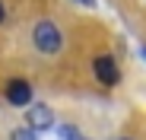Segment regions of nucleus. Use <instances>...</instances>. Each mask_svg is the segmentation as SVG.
<instances>
[{
    "label": "nucleus",
    "instance_id": "nucleus-2",
    "mask_svg": "<svg viewBox=\"0 0 146 140\" xmlns=\"http://www.w3.org/2000/svg\"><path fill=\"white\" fill-rule=\"evenodd\" d=\"M92 73H95V80H99L102 86H108V89L121 83V70H117V64H114L111 54H95L92 57Z\"/></svg>",
    "mask_w": 146,
    "mask_h": 140
},
{
    "label": "nucleus",
    "instance_id": "nucleus-10",
    "mask_svg": "<svg viewBox=\"0 0 146 140\" xmlns=\"http://www.w3.org/2000/svg\"><path fill=\"white\" fill-rule=\"evenodd\" d=\"M124 140H127V137H124Z\"/></svg>",
    "mask_w": 146,
    "mask_h": 140
},
{
    "label": "nucleus",
    "instance_id": "nucleus-9",
    "mask_svg": "<svg viewBox=\"0 0 146 140\" xmlns=\"http://www.w3.org/2000/svg\"><path fill=\"white\" fill-rule=\"evenodd\" d=\"M140 57H143V61H146V45H143V48H140Z\"/></svg>",
    "mask_w": 146,
    "mask_h": 140
},
{
    "label": "nucleus",
    "instance_id": "nucleus-5",
    "mask_svg": "<svg viewBox=\"0 0 146 140\" xmlns=\"http://www.w3.org/2000/svg\"><path fill=\"white\" fill-rule=\"evenodd\" d=\"M57 140H80V131L73 124H60L57 127Z\"/></svg>",
    "mask_w": 146,
    "mask_h": 140
},
{
    "label": "nucleus",
    "instance_id": "nucleus-8",
    "mask_svg": "<svg viewBox=\"0 0 146 140\" xmlns=\"http://www.w3.org/2000/svg\"><path fill=\"white\" fill-rule=\"evenodd\" d=\"M7 19V7H3V0H0V22Z\"/></svg>",
    "mask_w": 146,
    "mask_h": 140
},
{
    "label": "nucleus",
    "instance_id": "nucleus-6",
    "mask_svg": "<svg viewBox=\"0 0 146 140\" xmlns=\"http://www.w3.org/2000/svg\"><path fill=\"white\" fill-rule=\"evenodd\" d=\"M13 140H38V134L32 131V127H22V131H16V137Z\"/></svg>",
    "mask_w": 146,
    "mask_h": 140
},
{
    "label": "nucleus",
    "instance_id": "nucleus-7",
    "mask_svg": "<svg viewBox=\"0 0 146 140\" xmlns=\"http://www.w3.org/2000/svg\"><path fill=\"white\" fill-rule=\"evenodd\" d=\"M73 3H80V7H95V0H73Z\"/></svg>",
    "mask_w": 146,
    "mask_h": 140
},
{
    "label": "nucleus",
    "instance_id": "nucleus-3",
    "mask_svg": "<svg viewBox=\"0 0 146 140\" xmlns=\"http://www.w3.org/2000/svg\"><path fill=\"white\" fill-rule=\"evenodd\" d=\"M3 96H7V102H10V105L26 108V105L32 102V83H29V80H10V83H7V89H3Z\"/></svg>",
    "mask_w": 146,
    "mask_h": 140
},
{
    "label": "nucleus",
    "instance_id": "nucleus-1",
    "mask_svg": "<svg viewBox=\"0 0 146 140\" xmlns=\"http://www.w3.org/2000/svg\"><path fill=\"white\" fill-rule=\"evenodd\" d=\"M32 48H35L38 54H44V57L60 54V48H64V32H60V26H57L54 19H38L35 26H32Z\"/></svg>",
    "mask_w": 146,
    "mask_h": 140
},
{
    "label": "nucleus",
    "instance_id": "nucleus-4",
    "mask_svg": "<svg viewBox=\"0 0 146 140\" xmlns=\"http://www.w3.org/2000/svg\"><path fill=\"white\" fill-rule=\"evenodd\" d=\"M26 118H29V127L32 131H51L54 127V108H48L44 102H35L32 108H29V115H26Z\"/></svg>",
    "mask_w": 146,
    "mask_h": 140
}]
</instances>
